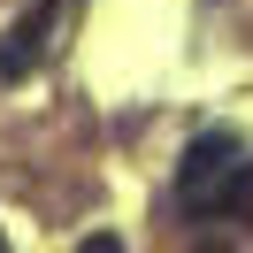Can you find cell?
Masks as SVG:
<instances>
[{"mask_svg":"<svg viewBox=\"0 0 253 253\" xmlns=\"http://www.w3.org/2000/svg\"><path fill=\"white\" fill-rule=\"evenodd\" d=\"M46 31H54V0H39L31 16L0 39V77H31V62H39V46H46Z\"/></svg>","mask_w":253,"mask_h":253,"instance_id":"2","label":"cell"},{"mask_svg":"<svg viewBox=\"0 0 253 253\" xmlns=\"http://www.w3.org/2000/svg\"><path fill=\"white\" fill-rule=\"evenodd\" d=\"M176 192H184L192 215H253V154H246V138L230 123H207L184 146Z\"/></svg>","mask_w":253,"mask_h":253,"instance_id":"1","label":"cell"}]
</instances>
